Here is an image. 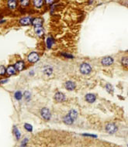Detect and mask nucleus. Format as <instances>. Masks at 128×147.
<instances>
[{"instance_id": "nucleus-20", "label": "nucleus", "mask_w": 128, "mask_h": 147, "mask_svg": "<svg viewBox=\"0 0 128 147\" xmlns=\"http://www.w3.org/2000/svg\"><path fill=\"white\" fill-rule=\"evenodd\" d=\"M54 44V40L52 37H48L46 39V47L48 49H51Z\"/></svg>"}, {"instance_id": "nucleus-6", "label": "nucleus", "mask_w": 128, "mask_h": 147, "mask_svg": "<svg viewBox=\"0 0 128 147\" xmlns=\"http://www.w3.org/2000/svg\"><path fill=\"white\" fill-rule=\"evenodd\" d=\"M54 98L55 100V102H58V103H62L64 102L65 101L67 100V97L64 95V94H63L62 92H60V91H58V92L55 93Z\"/></svg>"}, {"instance_id": "nucleus-1", "label": "nucleus", "mask_w": 128, "mask_h": 147, "mask_svg": "<svg viewBox=\"0 0 128 147\" xmlns=\"http://www.w3.org/2000/svg\"><path fill=\"white\" fill-rule=\"evenodd\" d=\"M79 71L81 74L83 75H88L91 73L92 71V67L88 63H82L79 67Z\"/></svg>"}, {"instance_id": "nucleus-27", "label": "nucleus", "mask_w": 128, "mask_h": 147, "mask_svg": "<svg viewBox=\"0 0 128 147\" xmlns=\"http://www.w3.org/2000/svg\"><path fill=\"white\" fill-rule=\"evenodd\" d=\"M24 129L26 131H27V132H33V126L32 125H30V124H29V123L24 124Z\"/></svg>"}, {"instance_id": "nucleus-31", "label": "nucleus", "mask_w": 128, "mask_h": 147, "mask_svg": "<svg viewBox=\"0 0 128 147\" xmlns=\"http://www.w3.org/2000/svg\"><path fill=\"white\" fill-rule=\"evenodd\" d=\"M83 136H88V137H93V138H97L96 135H93V134H81Z\"/></svg>"}, {"instance_id": "nucleus-21", "label": "nucleus", "mask_w": 128, "mask_h": 147, "mask_svg": "<svg viewBox=\"0 0 128 147\" xmlns=\"http://www.w3.org/2000/svg\"><path fill=\"white\" fill-rule=\"evenodd\" d=\"M68 115H70V117L74 121H75L77 119H78V112L75 109H71L69 111V112H68Z\"/></svg>"}, {"instance_id": "nucleus-17", "label": "nucleus", "mask_w": 128, "mask_h": 147, "mask_svg": "<svg viewBox=\"0 0 128 147\" xmlns=\"http://www.w3.org/2000/svg\"><path fill=\"white\" fill-rule=\"evenodd\" d=\"M74 122H75V121L71 119V118L70 117V115H68V114L67 115H65V116L63 118V122H64V124H66V125H72V124L74 123Z\"/></svg>"}, {"instance_id": "nucleus-28", "label": "nucleus", "mask_w": 128, "mask_h": 147, "mask_svg": "<svg viewBox=\"0 0 128 147\" xmlns=\"http://www.w3.org/2000/svg\"><path fill=\"white\" fill-rule=\"evenodd\" d=\"M44 4L47 5H51L52 4H54L55 0H44Z\"/></svg>"}, {"instance_id": "nucleus-23", "label": "nucleus", "mask_w": 128, "mask_h": 147, "mask_svg": "<svg viewBox=\"0 0 128 147\" xmlns=\"http://www.w3.org/2000/svg\"><path fill=\"white\" fill-rule=\"evenodd\" d=\"M14 98L16 101H20L23 98V93L20 91H16L14 93Z\"/></svg>"}, {"instance_id": "nucleus-14", "label": "nucleus", "mask_w": 128, "mask_h": 147, "mask_svg": "<svg viewBox=\"0 0 128 147\" xmlns=\"http://www.w3.org/2000/svg\"><path fill=\"white\" fill-rule=\"evenodd\" d=\"M34 33L37 37H44L45 31L43 27H34Z\"/></svg>"}, {"instance_id": "nucleus-2", "label": "nucleus", "mask_w": 128, "mask_h": 147, "mask_svg": "<svg viewBox=\"0 0 128 147\" xmlns=\"http://www.w3.org/2000/svg\"><path fill=\"white\" fill-rule=\"evenodd\" d=\"M27 60L29 63L30 64H35L40 60V55L37 52H31L27 55Z\"/></svg>"}, {"instance_id": "nucleus-18", "label": "nucleus", "mask_w": 128, "mask_h": 147, "mask_svg": "<svg viewBox=\"0 0 128 147\" xmlns=\"http://www.w3.org/2000/svg\"><path fill=\"white\" fill-rule=\"evenodd\" d=\"M43 73L45 75H47V76H50L52 74H53V68L51 66H45L43 68Z\"/></svg>"}, {"instance_id": "nucleus-26", "label": "nucleus", "mask_w": 128, "mask_h": 147, "mask_svg": "<svg viewBox=\"0 0 128 147\" xmlns=\"http://www.w3.org/2000/svg\"><path fill=\"white\" fill-rule=\"evenodd\" d=\"M6 74V67L4 65H0V77H3Z\"/></svg>"}, {"instance_id": "nucleus-13", "label": "nucleus", "mask_w": 128, "mask_h": 147, "mask_svg": "<svg viewBox=\"0 0 128 147\" xmlns=\"http://www.w3.org/2000/svg\"><path fill=\"white\" fill-rule=\"evenodd\" d=\"M85 101L88 102V103H94L95 102H96V95L94 94H91V93H88L87 94H85Z\"/></svg>"}, {"instance_id": "nucleus-4", "label": "nucleus", "mask_w": 128, "mask_h": 147, "mask_svg": "<svg viewBox=\"0 0 128 147\" xmlns=\"http://www.w3.org/2000/svg\"><path fill=\"white\" fill-rule=\"evenodd\" d=\"M41 116L46 121H49L51 118V112L47 108H43L40 111Z\"/></svg>"}, {"instance_id": "nucleus-9", "label": "nucleus", "mask_w": 128, "mask_h": 147, "mask_svg": "<svg viewBox=\"0 0 128 147\" xmlns=\"http://www.w3.org/2000/svg\"><path fill=\"white\" fill-rule=\"evenodd\" d=\"M44 24V19L41 17H34L32 18L31 21V25L34 27H42Z\"/></svg>"}, {"instance_id": "nucleus-24", "label": "nucleus", "mask_w": 128, "mask_h": 147, "mask_svg": "<svg viewBox=\"0 0 128 147\" xmlns=\"http://www.w3.org/2000/svg\"><path fill=\"white\" fill-rule=\"evenodd\" d=\"M120 63H121V64H122V66H123L125 68H127V66H128V57H127V56H124L121 58Z\"/></svg>"}, {"instance_id": "nucleus-3", "label": "nucleus", "mask_w": 128, "mask_h": 147, "mask_svg": "<svg viewBox=\"0 0 128 147\" xmlns=\"http://www.w3.org/2000/svg\"><path fill=\"white\" fill-rule=\"evenodd\" d=\"M18 0H6V7L10 11L16 10L18 7Z\"/></svg>"}, {"instance_id": "nucleus-25", "label": "nucleus", "mask_w": 128, "mask_h": 147, "mask_svg": "<svg viewBox=\"0 0 128 147\" xmlns=\"http://www.w3.org/2000/svg\"><path fill=\"white\" fill-rule=\"evenodd\" d=\"M105 88H106V90L108 93H110V94H113L114 92V88L112 86V84H106V87H105Z\"/></svg>"}, {"instance_id": "nucleus-32", "label": "nucleus", "mask_w": 128, "mask_h": 147, "mask_svg": "<svg viewBox=\"0 0 128 147\" xmlns=\"http://www.w3.org/2000/svg\"><path fill=\"white\" fill-rule=\"evenodd\" d=\"M9 80L8 79H6V80H2V81H0V84H5Z\"/></svg>"}, {"instance_id": "nucleus-12", "label": "nucleus", "mask_w": 128, "mask_h": 147, "mask_svg": "<svg viewBox=\"0 0 128 147\" xmlns=\"http://www.w3.org/2000/svg\"><path fill=\"white\" fill-rule=\"evenodd\" d=\"M64 87L66 88V90L71 91H74L76 87V84L74 82V81H68L64 83Z\"/></svg>"}, {"instance_id": "nucleus-22", "label": "nucleus", "mask_w": 128, "mask_h": 147, "mask_svg": "<svg viewBox=\"0 0 128 147\" xmlns=\"http://www.w3.org/2000/svg\"><path fill=\"white\" fill-rule=\"evenodd\" d=\"M23 97L24 98V99L27 101V102H29L30 99H31L32 94H31L30 92H29V91H24V93L23 94Z\"/></svg>"}, {"instance_id": "nucleus-16", "label": "nucleus", "mask_w": 128, "mask_h": 147, "mask_svg": "<svg viewBox=\"0 0 128 147\" xmlns=\"http://www.w3.org/2000/svg\"><path fill=\"white\" fill-rule=\"evenodd\" d=\"M18 4L21 8H27L30 4V0H18Z\"/></svg>"}, {"instance_id": "nucleus-7", "label": "nucleus", "mask_w": 128, "mask_h": 147, "mask_svg": "<svg viewBox=\"0 0 128 147\" xmlns=\"http://www.w3.org/2000/svg\"><path fill=\"white\" fill-rule=\"evenodd\" d=\"M32 17L31 16H23L19 19V24L23 27H27V26L31 25Z\"/></svg>"}, {"instance_id": "nucleus-5", "label": "nucleus", "mask_w": 128, "mask_h": 147, "mask_svg": "<svg viewBox=\"0 0 128 147\" xmlns=\"http://www.w3.org/2000/svg\"><path fill=\"white\" fill-rule=\"evenodd\" d=\"M105 129H106V131L109 134H114V133H116L117 132L118 128H117V126L116 125V124L110 122V123H107L106 125Z\"/></svg>"}, {"instance_id": "nucleus-29", "label": "nucleus", "mask_w": 128, "mask_h": 147, "mask_svg": "<svg viewBox=\"0 0 128 147\" xmlns=\"http://www.w3.org/2000/svg\"><path fill=\"white\" fill-rule=\"evenodd\" d=\"M29 142V139L28 138H24L23 139V141L21 142V146H27V143Z\"/></svg>"}, {"instance_id": "nucleus-8", "label": "nucleus", "mask_w": 128, "mask_h": 147, "mask_svg": "<svg viewBox=\"0 0 128 147\" xmlns=\"http://www.w3.org/2000/svg\"><path fill=\"white\" fill-rule=\"evenodd\" d=\"M13 66L15 67L16 70L17 72H20V71H23V70H25L26 68V64L23 60H17L14 64Z\"/></svg>"}, {"instance_id": "nucleus-11", "label": "nucleus", "mask_w": 128, "mask_h": 147, "mask_svg": "<svg viewBox=\"0 0 128 147\" xmlns=\"http://www.w3.org/2000/svg\"><path fill=\"white\" fill-rule=\"evenodd\" d=\"M30 3L32 4L33 7L37 9H41L44 5V0H30Z\"/></svg>"}, {"instance_id": "nucleus-10", "label": "nucleus", "mask_w": 128, "mask_h": 147, "mask_svg": "<svg viewBox=\"0 0 128 147\" xmlns=\"http://www.w3.org/2000/svg\"><path fill=\"white\" fill-rule=\"evenodd\" d=\"M113 62L114 60L112 57H105L101 60L100 63L104 67H109L113 64Z\"/></svg>"}, {"instance_id": "nucleus-33", "label": "nucleus", "mask_w": 128, "mask_h": 147, "mask_svg": "<svg viewBox=\"0 0 128 147\" xmlns=\"http://www.w3.org/2000/svg\"><path fill=\"white\" fill-rule=\"evenodd\" d=\"M29 74L30 75V76H33V75H34V72L33 71H30L29 72Z\"/></svg>"}, {"instance_id": "nucleus-19", "label": "nucleus", "mask_w": 128, "mask_h": 147, "mask_svg": "<svg viewBox=\"0 0 128 147\" xmlns=\"http://www.w3.org/2000/svg\"><path fill=\"white\" fill-rule=\"evenodd\" d=\"M12 132H13L16 140H19L21 139V132L19 130V129L17 128V126H16V125L13 126V129H12Z\"/></svg>"}, {"instance_id": "nucleus-15", "label": "nucleus", "mask_w": 128, "mask_h": 147, "mask_svg": "<svg viewBox=\"0 0 128 147\" xmlns=\"http://www.w3.org/2000/svg\"><path fill=\"white\" fill-rule=\"evenodd\" d=\"M16 70L13 65H9V66L6 67V74H7L9 76H12V75H15L16 74Z\"/></svg>"}, {"instance_id": "nucleus-34", "label": "nucleus", "mask_w": 128, "mask_h": 147, "mask_svg": "<svg viewBox=\"0 0 128 147\" xmlns=\"http://www.w3.org/2000/svg\"><path fill=\"white\" fill-rule=\"evenodd\" d=\"M5 22H6V19H2V20H0V24L4 23Z\"/></svg>"}, {"instance_id": "nucleus-30", "label": "nucleus", "mask_w": 128, "mask_h": 147, "mask_svg": "<svg viewBox=\"0 0 128 147\" xmlns=\"http://www.w3.org/2000/svg\"><path fill=\"white\" fill-rule=\"evenodd\" d=\"M62 56H64V57H66V58H69V59H72L74 58L73 55H71V54H65V53H63L61 54Z\"/></svg>"}]
</instances>
